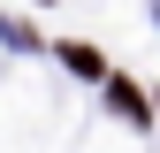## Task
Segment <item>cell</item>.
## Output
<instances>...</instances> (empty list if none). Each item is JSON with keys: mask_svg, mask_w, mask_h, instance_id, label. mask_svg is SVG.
<instances>
[{"mask_svg": "<svg viewBox=\"0 0 160 153\" xmlns=\"http://www.w3.org/2000/svg\"><path fill=\"white\" fill-rule=\"evenodd\" d=\"M107 100H114V107H122V115H130V123H145V100H137V84H122V76H114V84H107Z\"/></svg>", "mask_w": 160, "mask_h": 153, "instance_id": "cell-1", "label": "cell"}]
</instances>
